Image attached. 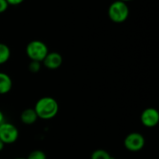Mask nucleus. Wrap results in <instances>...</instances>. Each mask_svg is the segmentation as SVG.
<instances>
[{
    "mask_svg": "<svg viewBox=\"0 0 159 159\" xmlns=\"http://www.w3.org/2000/svg\"><path fill=\"white\" fill-rule=\"evenodd\" d=\"M34 110L38 118L49 120L57 116L59 112V104L52 97H43L36 102Z\"/></svg>",
    "mask_w": 159,
    "mask_h": 159,
    "instance_id": "obj_1",
    "label": "nucleus"
},
{
    "mask_svg": "<svg viewBox=\"0 0 159 159\" xmlns=\"http://www.w3.org/2000/svg\"><path fill=\"white\" fill-rule=\"evenodd\" d=\"M108 16L115 23H122L126 21L129 16V8L127 3L120 0L113 2L108 8Z\"/></svg>",
    "mask_w": 159,
    "mask_h": 159,
    "instance_id": "obj_2",
    "label": "nucleus"
},
{
    "mask_svg": "<svg viewBox=\"0 0 159 159\" xmlns=\"http://www.w3.org/2000/svg\"><path fill=\"white\" fill-rule=\"evenodd\" d=\"M48 53V46L40 40H33L26 46V54L31 61L42 62Z\"/></svg>",
    "mask_w": 159,
    "mask_h": 159,
    "instance_id": "obj_3",
    "label": "nucleus"
},
{
    "mask_svg": "<svg viewBox=\"0 0 159 159\" xmlns=\"http://www.w3.org/2000/svg\"><path fill=\"white\" fill-rule=\"evenodd\" d=\"M19 138L18 129L11 123L4 122L0 125V140L5 144L14 143Z\"/></svg>",
    "mask_w": 159,
    "mask_h": 159,
    "instance_id": "obj_4",
    "label": "nucleus"
},
{
    "mask_svg": "<svg viewBox=\"0 0 159 159\" xmlns=\"http://www.w3.org/2000/svg\"><path fill=\"white\" fill-rule=\"evenodd\" d=\"M124 145L129 152H139L144 147L145 139L139 132H131L125 138Z\"/></svg>",
    "mask_w": 159,
    "mask_h": 159,
    "instance_id": "obj_5",
    "label": "nucleus"
},
{
    "mask_svg": "<svg viewBox=\"0 0 159 159\" xmlns=\"http://www.w3.org/2000/svg\"><path fill=\"white\" fill-rule=\"evenodd\" d=\"M141 122L146 128H154L159 122L158 111L153 107L146 108L141 115Z\"/></svg>",
    "mask_w": 159,
    "mask_h": 159,
    "instance_id": "obj_6",
    "label": "nucleus"
},
{
    "mask_svg": "<svg viewBox=\"0 0 159 159\" xmlns=\"http://www.w3.org/2000/svg\"><path fill=\"white\" fill-rule=\"evenodd\" d=\"M62 56L58 52H48L45 59L43 60V64L45 67L50 70L58 69L62 64Z\"/></svg>",
    "mask_w": 159,
    "mask_h": 159,
    "instance_id": "obj_7",
    "label": "nucleus"
},
{
    "mask_svg": "<svg viewBox=\"0 0 159 159\" xmlns=\"http://www.w3.org/2000/svg\"><path fill=\"white\" fill-rule=\"evenodd\" d=\"M12 89V80L8 75L0 72V95L8 93Z\"/></svg>",
    "mask_w": 159,
    "mask_h": 159,
    "instance_id": "obj_8",
    "label": "nucleus"
},
{
    "mask_svg": "<svg viewBox=\"0 0 159 159\" xmlns=\"http://www.w3.org/2000/svg\"><path fill=\"white\" fill-rule=\"evenodd\" d=\"M37 118L38 117L36 116L35 111L34 109H32V108L25 109L20 114V120L25 125H33V124H34L36 122Z\"/></svg>",
    "mask_w": 159,
    "mask_h": 159,
    "instance_id": "obj_9",
    "label": "nucleus"
},
{
    "mask_svg": "<svg viewBox=\"0 0 159 159\" xmlns=\"http://www.w3.org/2000/svg\"><path fill=\"white\" fill-rule=\"evenodd\" d=\"M10 58V48L6 44L0 43V64L6 63Z\"/></svg>",
    "mask_w": 159,
    "mask_h": 159,
    "instance_id": "obj_10",
    "label": "nucleus"
},
{
    "mask_svg": "<svg viewBox=\"0 0 159 159\" xmlns=\"http://www.w3.org/2000/svg\"><path fill=\"white\" fill-rule=\"evenodd\" d=\"M90 159H113V157L107 151L103 149H97L92 152Z\"/></svg>",
    "mask_w": 159,
    "mask_h": 159,
    "instance_id": "obj_11",
    "label": "nucleus"
},
{
    "mask_svg": "<svg viewBox=\"0 0 159 159\" xmlns=\"http://www.w3.org/2000/svg\"><path fill=\"white\" fill-rule=\"evenodd\" d=\"M26 159H47V156L41 150H34L29 154Z\"/></svg>",
    "mask_w": 159,
    "mask_h": 159,
    "instance_id": "obj_12",
    "label": "nucleus"
},
{
    "mask_svg": "<svg viewBox=\"0 0 159 159\" xmlns=\"http://www.w3.org/2000/svg\"><path fill=\"white\" fill-rule=\"evenodd\" d=\"M41 69V62L35 61H31L29 63V70L32 73H38Z\"/></svg>",
    "mask_w": 159,
    "mask_h": 159,
    "instance_id": "obj_13",
    "label": "nucleus"
},
{
    "mask_svg": "<svg viewBox=\"0 0 159 159\" xmlns=\"http://www.w3.org/2000/svg\"><path fill=\"white\" fill-rule=\"evenodd\" d=\"M8 6L9 5L7 0H0V13H4L7 9Z\"/></svg>",
    "mask_w": 159,
    "mask_h": 159,
    "instance_id": "obj_14",
    "label": "nucleus"
},
{
    "mask_svg": "<svg viewBox=\"0 0 159 159\" xmlns=\"http://www.w3.org/2000/svg\"><path fill=\"white\" fill-rule=\"evenodd\" d=\"M23 1L24 0H7L8 5H11V6H18L20 4H21Z\"/></svg>",
    "mask_w": 159,
    "mask_h": 159,
    "instance_id": "obj_15",
    "label": "nucleus"
},
{
    "mask_svg": "<svg viewBox=\"0 0 159 159\" xmlns=\"http://www.w3.org/2000/svg\"><path fill=\"white\" fill-rule=\"evenodd\" d=\"M4 122H5V116H4L3 112L0 110V125H1L2 123H4Z\"/></svg>",
    "mask_w": 159,
    "mask_h": 159,
    "instance_id": "obj_16",
    "label": "nucleus"
},
{
    "mask_svg": "<svg viewBox=\"0 0 159 159\" xmlns=\"http://www.w3.org/2000/svg\"><path fill=\"white\" fill-rule=\"evenodd\" d=\"M4 147H5V143L0 140V152L4 149Z\"/></svg>",
    "mask_w": 159,
    "mask_h": 159,
    "instance_id": "obj_17",
    "label": "nucleus"
},
{
    "mask_svg": "<svg viewBox=\"0 0 159 159\" xmlns=\"http://www.w3.org/2000/svg\"><path fill=\"white\" fill-rule=\"evenodd\" d=\"M120 1H123L125 3H128V2H130V1H133V0H120Z\"/></svg>",
    "mask_w": 159,
    "mask_h": 159,
    "instance_id": "obj_18",
    "label": "nucleus"
},
{
    "mask_svg": "<svg viewBox=\"0 0 159 159\" xmlns=\"http://www.w3.org/2000/svg\"><path fill=\"white\" fill-rule=\"evenodd\" d=\"M14 159H26V158H22V157H18V158H14Z\"/></svg>",
    "mask_w": 159,
    "mask_h": 159,
    "instance_id": "obj_19",
    "label": "nucleus"
},
{
    "mask_svg": "<svg viewBox=\"0 0 159 159\" xmlns=\"http://www.w3.org/2000/svg\"><path fill=\"white\" fill-rule=\"evenodd\" d=\"M113 159H116V158H113Z\"/></svg>",
    "mask_w": 159,
    "mask_h": 159,
    "instance_id": "obj_20",
    "label": "nucleus"
}]
</instances>
